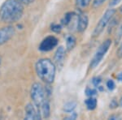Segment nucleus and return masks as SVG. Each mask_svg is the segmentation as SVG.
<instances>
[{
    "label": "nucleus",
    "mask_w": 122,
    "mask_h": 120,
    "mask_svg": "<svg viewBox=\"0 0 122 120\" xmlns=\"http://www.w3.org/2000/svg\"><path fill=\"white\" fill-rule=\"evenodd\" d=\"M117 54L118 58H122V43H121V46H120L119 49H118Z\"/></svg>",
    "instance_id": "obj_24"
},
{
    "label": "nucleus",
    "mask_w": 122,
    "mask_h": 120,
    "mask_svg": "<svg viewBox=\"0 0 122 120\" xmlns=\"http://www.w3.org/2000/svg\"><path fill=\"white\" fill-rule=\"evenodd\" d=\"M72 15H73V13L72 12L67 13V14L64 16V18L62 19V20H61V22H62L63 24H64V25L68 24L70 23L71 19L72 18Z\"/></svg>",
    "instance_id": "obj_16"
},
{
    "label": "nucleus",
    "mask_w": 122,
    "mask_h": 120,
    "mask_svg": "<svg viewBox=\"0 0 122 120\" xmlns=\"http://www.w3.org/2000/svg\"><path fill=\"white\" fill-rule=\"evenodd\" d=\"M86 105L88 109L90 110H93L97 106V100L95 98L90 97L87 100H86Z\"/></svg>",
    "instance_id": "obj_13"
},
{
    "label": "nucleus",
    "mask_w": 122,
    "mask_h": 120,
    "mask_svg": "<svg viewBox=\"0 0 122 120\" xmlns=\"http://www.w3.org/2000/svg\"><path fill=\"white\" fill-rule=\"evenodd\" d=\"M51 30L55 33H60L61 31V25L54 24L53 25H51Z\"/></svg>",
    "instance_id": "obj_19"
},
{
    "label": "nucleus",
    "mask_w": 122,
    "mask_h": 120,
    "mask_svg": "<svg viewBox=\"0 0 122 120\" xmlns=\"http://www.w3.org/2000/svg\"><path fill=\"white\" fill-rule=\"evenodd\" d=\"M120 106L122 107V97L121 98V100H120Z\"/></svg>",
    "instance_id": "obj_28"
},
{
    "label": "nucleus",
    "mask_w": 122,
    "mask_h": 120,
    "mask_svg": "<svg viewBox=\"0 0 122 120\" xmlns=\"http://www.w3.org/2000/svg\"><path fill=\"white\" fill-rule=\"evenodd\" d=\"M117 80H119V81L122 82V72H121V73H119V74L117 75Z\"/></svg>",
    "instance_id": "obj_27"
},
{
    "label": "nucleus",
    "mask_w": 122,
    "mask_h": 120,
    "mask_svg": "<svg viewBox=\"0 0 122 120\" xmlns=\"http://www.w3.org/2000/svg\"><path fill=\"white\" fill-rule=\"evenodd\" d=\"M116 12V10L114 9H108L107 11L103 14L102 16V18L100 19L99 22L98 23V24L96 25L95 29L94 30L93 36L94 37H98L99 35L103 31V29L106 28V26L107 25V24L109 23L110 19L112 18Z\"/></svg>",
    "instance_id": "obj_5"
},
{
    "label": "nucleus",
    "mask_w": 122,
    "mask_h": 120,
    "mask_svg": "<svg viewBox=\"0 0 122 120\" xmlns=\"http://www.w3.org/2000/svg\"><path fill=\"white\" fill-rule=\"evenodd\" d=\"M25 119L28 120H38L42 119L40 110L33 103H29L25 106Z\"/></svg>",
    "instance_id": "obj_6"
},
{
    "label": "nucleus",
    "mask_w": 122,
    "mask_h": 120,
    "mask_svg": "<svg viewBox=\"0 0 122 120\" xmlns=\"http://www.w3.org/2000/svg\"><path fill=\"white\" fill-rule=\"evenodd\" d=\"M117 106H118L117 102H116L115 100H112V103L110 104V108H116Z\"/></svg>",
    "instance_id": "obj_26"
},
{
    "label": "nucleus",
    "mask_w": 122,
    "mask_h": 120,
    "mask_svg": "<svg viewBox=\"0 0 122 120\" xmlns=\"http://www.w3.org/2000/svg\"><path fill=\"white\" fill-rule=\"evenodd\" d=\"M24 14V5L17 0H7L0 8V19L7 24L19 21Z\"/></svg>",
    "instance_id": "obj_1"
},
{
    "label": "nucleus",
    "mask_w": 122,
    "mask_h": 120,
    "mask_svg": "<svg viewBox=\"0 0 122 120\" xmlns=\"http://www.w3.org/2000/svg\"><path fill=\"white\" fill-rule=\"evenodd\" d=\"M76 106V103L75 101H69L64 105V110L67 113H72L75 110Z\"/></svg>",
    "instance_id": "obj_14"
},
{
    "label": "nucleus",
    "mask_w": 122,
    "mask_h": 120,
    "mask_svg": "<svg viewBox=\"0 0 122 120\" xmlns=\"http://www.w3.org/2000/svg\"><path fill=\"white\" fill-rule=\"evenodd\" d=\"M107 88L109 90H113L114 88H115V87H116V84H115V83H114V81L112 80H109L107 82Z\"/></svg>",
    "instance_id": "obj_18"
},
{
    "label": "nucleus",
    "mask_w": 122,
    "mask_h": 120,
    "mask_svg": "<svg viewBox=\"0 0 122 120\" xmlns=\"http://www.w3.org/2000/svg\"><path fill=\"white\" fill-rule=\"evenodd\" d=\"M90 0H76V5L81 10L85 9L90 5Z\"/></svg>",
    "instance_id": "obj_15"
},
{
    "label": "nucleus",
    "mask_w": 122,
    "mask_h": 120,
    "mask_svg": "<svg viewBox=\"0 0 122 120\" xmlns=\"http://www.w3.org/2000/svg\"><path fill=\"white\" fill-rule=\"evenodd\" d=\"M39 110H40L41 116L44 119H47L50 116L51 113V108H50V104L49 101L46 100L41 105V106L39 107Z\"/></svg>",
    "instance_id": "obj_11"
},
{
    "label": "nucleus",
    "mask_w": 122,
    "mask_h": 120,
    "mask_svg": "<svg viewBox=\"0 0 122 120\" xmlns=\"http://www.w3.org/2000/svg\"><path fill=\"white\" fill-rule=\"evenodd\" d=\"M112 45V41L111 40H106L103 44L98 48L97 51H96L95 54H94L93 59L91 61V63H90V67L91 68H94L99 64V62H101L103 58L105 55V54L107 53V51L108 50L109 47Z\"/></svg>",
    "instance_id": "obj_4"
},
{
    "label": "nucleus",
    "mask_w": 122,
    "mask_h": 120,
    "mask_svg": "<svg viewBox=\"0 0 122 120\" xmlns=\"http://www.w3.org/2000/svg\"><path fill=\"white\" fill-rule=\"evenodd\" d=\"M121 11H122V7H121Z\"/></svg>",
    "instance_id": "obj_30"
},
{
    "label": "nucleus",
    "mask_w": 122,
    "mask_h": 120,
    "mask_svg": "<svg viewBox=\"0 0 122 120\" xmlns=\"http://www.w3.org/2000/svg\"><path fill=\"white\" fill-rule=\"evenodd\" d=\"M64 58H65V50L63 46H60L57 49L56 54H55L54 61L56 64L58 66H62L64 63Z\"/></svg>",
    "instance_id": "obj_10"
},
{
    "label": "nucleus",
    "mask_w": 122,
    "mask_h": 120,
    "mask_svg": "<svg viewBox=\"0 0 122 120\" xmlns=\"http://www.w3.org/2000/svg\"><path fill=\"white\" fill-rule=\"evenodd\" d=\"M18 2L21 3L23 5H29V4H31L34 2V0H17Z\"/></svg>",
    "instance_id": "obj_23"
},
{
    "label": "nucleus",
    "mask_w": 122,
    "mask_h": 120,
    "mask_svg": "<svg viewBox=\"0 0 122 120\" xmlns=\"http://www.w3.org/2000/svg\"><path fill=\"white\" fill-rule=\"evenodd\" d=\"M0 63H1V58H0Z\"/></svg>",
    "instance_id": "obj_29"
},
{
    "label": "nucleus",
    "mask_w": 122,
    "mask_h": 120,
    "mask_svg": "<svg viewBox=\"0 0 122 120\" xmlns=\"http://www.w3.org/2000/svg\"><path fill=\"white\" fill-rule=\"evenodd\" d=\"M38 76L46 84H51L56 78V65L49 58L39 59L35 65Z\"/></svg>",
    "instance_id": "obj_2"
},
{
    "label": "nucleus",
    "mask_w": 122,
    "mask_h": 120,
    "mask_svg": "<svg viewBox=\"0 0 122 120\" xmlns=\"http://www.w3.org/2000/svg\"><path fill=\"white\" fill-rule=\"evenodd\" d=\"M15 28L13 26H6L0 29V46L7 43L15 34Z\"/></svg>",
    "instance_id": "obj_8"
},
{
    "label": "nucleus",
    "mask_w": 122,
    "mask_h": 120,
    "mask_svg": "<svg viewBox=\"0 0 122 120\" xmlns=\"http://www.w3.org/2000/svg\"><path fill=\"white\" fill-rule=\"evenodd\" d=\"M30 97L33 103L39 109L41 105L46 100V91L40 83H34L32 85L30 91Z\"/></svg>",
    "instance_id": "obj_3"
},
{
    "label": "nucleus",
    "mask_w": 122,
    "mask_h": 120,
    "mask_svg": "<svg viewBox=\"0 0 122 120\" xmlns=\"http://www.w3.org/2000/svg\"><path fill=\"white\" fill-rule=\"evenodd\" d=\"M76 46V38L73 36H68L66 40V48L68 50H72Z\"/></svg>",
    "instance_id": "obj_12"
},
{
    "label": "nucleus",
    "mask_w": 122,
    "mask_h": 120,
    "mask_svg": "<svg viewBox=\"0 0 122 120\" xmlns=\"http://www.w3.org/2000/svg\"><path fill=\"white\" fill-rule=\"evenodd\" d=\"M86 92V95L87 96H89V97H92V96L95 95L97 92H96L95 89H93V88H87Z\"/></svg>",
    "instance_id": "obj_20"
},
{
    "label": "nucleus",
    "mask_w": 122,
    "mask_h": 120,
    "mask_svg": "<svg viewBox=\"0 0 122 120\" xmlns=\"http://www.w3.org/2000/svg\"><path fill=\"white\" fill-rule=\"evenodd\" d=\"M121 0H111V2H110V6L111 7H114V6H116L117 4H118V3L121 2Z\"/></svg>",
    "instance_id": "obj_25"
},
{
    "label": "nucleus",
    "mask_w": 122,
    "mask_h": 120,
    "mask_svg": "<svg viewBox=\"0 0 122 120\" xmlns=\"http://www.w3.org/2000/svg\"><path fill=\"white\" fill-rule=\"evenodd\" d=\"M121 37H122V21H121V24H120L119 28L117 29V34H116V41H117V42H118L121 40Z\"/></svg>",
    "instance_id": "obj_17"
},
{
    "label": "nucleus",
    "mask_w": 122,
    "mask_h": 120,
    "mask_svg": "<svg viewBox=\"0 0 122 120\" xmlns=\"http://www.w3.org/2000/svg\"><path fill=\"white\" fill-rule=\"evenodd\" d=\"M57 45H58V39L54 36H49L42 40L39 46V50L47 52L53 50Z\"/></svg>",
    "instance_id": "obj_7"
},
{
    "label": "nucleus",
    "mask_w": 122,
    "mask_h": 120,
    "mask_svg": "<svg viewBox=\"0 0 122 120\" xmlns=\"http://www.w3.org/2000/svg\"><path fill=\"white\" fill-rule=\"evenodd\" d=\"M88 23H89V19L88 16L84 13H80L78 15V20H77V31L80 33L84 32L88 26Z\"/></svg>",
    "instance_id": "obj_9"
},
{
    "label": "nucleus",
    "mask_w": 122,
    "mask_h": 120,
    "mask_svg": "<svg viewBox=\"0 0 122 120\" xmlns=\"http://www.w3.org/2000/svg\"><path fill=\"white\" fill-rule=\"evenodd\" d=\"M106 0H94V3H93V6L94 7H100L103 3L105 2Z\"/></svg>",
    "instance_id": "obj_21"
},
{
    "label": "nucleus",
    "mask_w": 122,
    "mask_h": 120,
    "mask_svg": "<svg viewBox=\"0 0 122 120\" xmlns=\"http://www.w3.org/2000/svg\"><path fill=\"white\" fill-rule=\"evenodd\" d=\"M92 82H93L94 85L95 86V87H99V84L101 83V79H100L99 77H95V78L93 79V81Z\"/></svg>",
    "instance_id": "obj_22"
}]
</instances>
